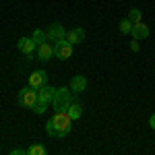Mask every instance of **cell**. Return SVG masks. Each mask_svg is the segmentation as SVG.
<instances>
[{
  "instance_id": "obj_2",
  "label": "cell",
  "mask_w": 155,
  "mask_h": 155,
  "mask_svg": "<svg viewBox=\"0 0 155 155\" xmlns=\"http://www.w3.org/2000/svg\"><path fill=\"white\" fill-rule=\"evenodd\" d=\"M71 101H72L71 87H58L56 95H54V101H52V107H54V112H66Z\"/></svg>"
},
{
  "instance_id": "obj_21",
  "label": "cell",
  "mask_w": 155,
  "mask_h": 155,
  "mask_svg": "<svg viewBox=\"0 0 155 155\" xmlns=\"http://www.w3.org/2000/svg\"><path fill=\"white\" fill-rule=\"evenodd\" d=\"M149 126H151V128H153V130H155V114H153V116H151V118H149Z\"/></svg>"
},
{
  "instance_id": "obj_13",
  "label": "cell",
  "mask_w": 155,
  "mask_h": 155,
  "mask_svg": "<svg viewBox=\"0 0 155 155\" xmlns=\"http://www.w3.org/2000/svg\"><path fill=\"white\" fill-rule=\"evenodd\" d=\"M66 39L71 41L72 46H77V44H81L85 39V31L81 29V27H74V29H71V31H66Z\"/></svg>"
},
{
  "instance_id": "obj_6",
  "label": "cell",
  "mask_w": 155,
  "mask_h": 155,
  "mask_svg": "<svg viewBox=\"0 0 155 155\" xmlns=\"http://www.w3.org/2000/svg\"><path fill=\"white\" fill-rule=\"evenodd\" d=\"M35 54H37V58L41 60V62H48L52 56H54V44L52 41H44V44H39L35 48Z\"/></svg>"
},
{
  "instance_id": "obj_20",
  "label": "cell",
  "mask_w": 155,
  "mask_h": 155,
  "mask_svg": "<svg viewBox=\"0 0 155 155\" xmlns=\"http://www.w3.org/2000/svg\"><path fill=\"white\" fill-rule=\"evenodd\" d=\"M27 151H21V149H12L11 151V155H25Z\"/></svg>"
},
{
  "instance_id": "obj_5",
  "label": "cell",
  "mask_w": 155,
  "mask_h": 155,
  "mask_svg": "<svg viewBox=\"0 0 155 155\" xmlns=\"http://www.w3.org/2000/svg\"><path fill=\"white\" fill-rule=\"evenodd\" d=\"M46 35H48V39L52 41V44H56V41H60V39L66 37V29H64L60 23H52L48 27V31H46Z\"/></svg>"
},
{
  "instance_id": "obj_15",
  "label": "cell",
  "mask_w": 155,
  "mask_h": 155,
  "mask_svg": "<svg viewBox=\"0 0 155 155\" xmlns=\"http://www.w3.org/2000/svg\"><path fill=\"white\" fill-rule=\"evenodd\" d=\"M31 37H33V41H35L37 46H39V44H44V41H48V35H46V31H41V29H35Z\"/></svg>"
},
{
  "instance_id": "obj_3",
  "label": "cell",
  "mask_w": 155,
  "mask_h": 155,
  "mask_svg": "<svg viewBox=\"0 0 155 155\" xmlns=\"http://www.w3.org/2000/svg\"><path fill=\"white\" fill-rule=\"evenodd\" d=\"M35 101H37V89H33L31 85H27V87H23V89L19 91V106L21 107L33 110Z\"/></svg>"
},
{
  "instance_id": "obj_10",
  "label": "cell",
  "mask_w": 155,
  "mask_h": 155,
  "mask_svg": "<svg viewBox=\"0 0 155 155\" xmlns=\"http://www.w3.org/2000/svg\"><path fill=\"white\" fill-rule=\"evenodd\" d=\"M130 35H132V39H145V37H149V27L145 23H134L132 25V31H130Z\"/></svg>"
},
{
  "instance_id": "obj_16",
  "label": "cell",
  "mask_w": 155,
  "mask_h": 155,
  "mask_svg": "<svg viewBox=\"0 0 155 155\" xmlns=\"http://www.w3.org/2000/svg\"><path fill=\"white\" fill-rule=\"evenodd\" d=\"M27 155H46V147L44 145H31L27 149Z\"/></svg>"
},
{
  "instance_id": "obj_17",
  "label": "cell",
  "mask_w": 155,
  "mask_h": 155,
  "mask_svg": "<svg viewBox=\"0 0 155 155\" xmlns=\"http://www.w3.org/2000/svg\"><path fill=\"white\" fill-rule=\"evenodd\" d=\"M128 19H130L132 23H139V21L143 19V12L139 11V8H132V11L128 12Z\"/></svg>"
},
{
  "instance_id": "obj_19",
  "label": "cell",
  "mask_w": 155,
  "mask_h": 155,
  "mask_svg": "<svg viewBox=\"0 0 155 155\" xmlns=\"http://www.w3.org/2000/svg\"><path fill=\"white\" fill-rule=\"evenodd\" d=\"M130 50H134V52H139V50H141V46H139V39H132V41H130Z\"/></svg>"
},
{
  "instance_id": "obj_4",
  "label": "cell",
  "mask_w": 155,
  "mask_h": 155,
  "mask_svg": "<svg viewBox=\"0 0 155 155\" xmlns=\"http://www.w3.org/2000/svg\"><path fill=\"white\" fill-rule=\"evenodd\" d=\"M54 56L60 58V60H68L72 56V44L66 39V37L54 44Z\"/></svg>"
},
{
  "instance_id": "obj_11",
  "label": "cell",
  "mask_w": 155,
  "mask_h": 155,
  "mask_svg": "<svg viewBox=\"0 0 155 155\" xmlns=\"http://www.w3.org/2000/svg\"><path fill=\"white\" fill-rule=\"evenodd\" d=\"M85 89H87V79H85L83 74L72 77V81H71V91L72 93H83Z\"/></svg>"
},
{
  "instance_id": "obj_7",
  "label": "cell",
  "mask_w": 155,
  "mask_h": 155,
  "mask_svg": "<svg viewBox=\"0 0 155 155\" xmlns=\"http://www.w3.org/2000/svg\"><path fill=\"white\" fill-rule=\"evenodd\" d=\"M29 85H31L33 89H39V87L48 85V72L46 71H33L29 74Z\"/></svg>"
},
{
  "instance_id": "obj_8",
  "label": "cell",
  "mask_w": 155,
  "mask_h": 155,
  "mask_svg": "<svg viewBox=\"0 0 155 155\" xmlns=\"http://www.w3.org/2000/svg\"><path fill=\"white\" fill-rule=\"evenodd\" d=\"M54 95H56V87L44 85V87H39V89H37V99H39V101H44V104H48V106H52Z\"/></svg>"
},
{
  "instance_id": "obj_12",
  "label": "cell",
  "mask_w": 155,
  "mask_h": 155,
  "mask_svg": "<svg viewBox=\"0 0 155 155\" xmlns=\"http://www.w3.org/2000/svg\"><path fill=\"white\" fill-rule=\"evenodd\" d=\"M68 116H71L72 120H77V118H81L83 116V104H81V99H72L71 104H68Z\"/></svg>"
},
{
  "instance_id": "obj_18",
  "label": "cell",
  "mask_w": 155,
  "mask_h": 155,
  "mask_svg": "<svg viewBox=\"0 0 155 155\" xmlns=\"http://www.w3.org/2000/svg\"><path fill=\"white\" fill-rule=\"evenodd\" d=\"M46 110H48V104H44V101H39V99H37L35 106H33V112H35V114H44Z\"/></svg>"
},
{
  "instance_id": "obj_14",
  "label": "cell",
  "mask_w": 155,
  "mask_h": 155,
  "mask_svg": "<svg viewBox=\"0 0 155 155\" xmlns=\"http://www.w3.org/2000/svg\"><path fill=\"white\" fill-rule=\"evenodd\" d=\"M132 25H134V23H132L128 17H126V19H122V21H120V25H118L120 33H122V35H124V33H130V31H132Z\"/></svg>"
},
{
  "instance_id": "obj_9",
  "label": "cell",
  "mask_w": 155,
  "mask_h": 155,
  "mask_svg": "<svg viewBox=\"0 0 155 155\" xmlns=\"http://www.w3.org/2000/svg\"><path fill=\"white\" fill-rule=\"evenodd\" d=\"M17 48H19V52H23V54H27V56H31V54L35 52L37 44L33 41V37H21V39L17 41Z\"/></svg>"
},
{
  "instance_id": "obj_1",
  "label": "cell",
  "mask_w": 155,
  "mask_h": 155,
  "mask_svg": "<svg viewBox=\"0 0 155 155\" xmlns=\"http://www.w3.org/2000/svg\"><path fill=\"white\" fill-rule=\"evenodd\" d=\"M72 118L68 112H54V116L46 122V132L50 137H66L71 132Z\"/></svg>"
}]
</instances>
